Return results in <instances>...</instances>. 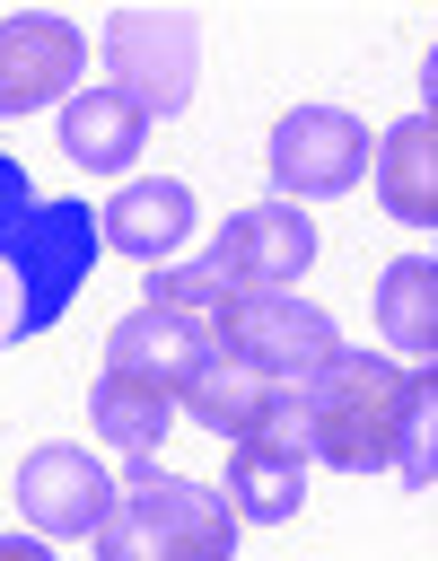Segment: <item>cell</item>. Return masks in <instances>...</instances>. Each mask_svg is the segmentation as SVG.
Returning <instances> with one entry per match:
<instances>
[{"mask_svg": "<svg viewBox=\"0 0 438 561\" xmlns=\"http://www.w3.org/2000/svg\"><path fill=\"white\" fill-rule=\"evenodd\" d=\"M280 394H289V438H298L315 465L377 473V465H394V430H403V403H412V368L385 359V351H342L324 377L280 386Z\"/></svg>", "mask_w": 438, "mask_h": 561, "instance_id": "6da1fadb", "label": "cell"}, {"mask_svg": "<svg viewBox=\"0 0 438 561\" xmlns=\"http://www.w3.org/2000/svg\"><path fill=\"white\" fill-rule=\"evenodd\" d=\"M96 254H105L96 210L70 202V193H53L44 219L0 245V351H18V342H35L44 324H61L70 298H79V280L96 272Z\"/></svg>", "mask_w": 438, "mask_h": 561, "instance_id": "7a4b0ae2", "label": "cell"}, {"mask_svg": "<svg viewBox=\"0 0 438 561\" xmlns=\"http://www.w3.org/2000/svg\"><path fill=\"white\" fill-rule=\"evenodd\" d=\"M105 88L123 105H140L149 123L184 114L193 105V79H201V18L193 9H114L105 18Z\"/></svg>", "mask_w": 438, "mask_h": 561, "instance_id": "3957f363", "label": "cell"}, {"mask_svg": "<svg viewBox=\"0 0 438 561\" xmlns=\"http://www.w3.org/2000/svg\"><path fill=\"white\" fill-rule=\"evenodd\" d=\"M263 167H272V193L280 202H342L368 184L377 167V131L350 114V105H289L263 140Z\"/></svg>", "mask_w": 438, "mask_h": 561, "instance_id": "277c9868", "label": "cell"}, {"mask_svg": "<svg viewBox=\"0 0 438 561\" xmlns=\"http://www.w3.org/2000/svg\"><path fill=\"white\" fill-rule=\"evenodd\" d=\"M228 351H245L263 377H280V386H307V377H324L333 359H342V333H333V316L315 307V298H298V289H245L237 298V324H228Z\"/></svg>", "mask_w": 438, "mask_h": 561, "instance_id": "5b68a950", "label": "cell"}, {"mask_svg": "<svg viewBox=\"0 0 438 561\" xmlns=\"http://www.w3.org/2000/svg\"><path fill=\"white\" fill-rule=\"evenodd\" d=\"M105 508H114V473H105L88 447L44 438V447L18 456V517H26L44 543H79V535H96Z\"/></svg>", "mask_w": 438, "mask_h": 561, "instance_id": "8992f818", "label": "cell"}, {"mask_svg": "<svg viewBox=\"0 0 438 561\" xmlns=\"http://www.w3.org/2000/svg\"><path fill=\"white\" fill-rule=\"evenodd\" d=\"M88 79V35L53 9H18L0 18V123L35 114V105H70Z\"/></svg>", "mask_w": 438, "mask_h": 561, "instance_id": "52a82bcc", "label": "cell"}, {"mask_svg": "<svg viewBox=\"0 0 438 561\" xmlns=\"http://www.w3.org/2000/svg\"><path fill=\"white\" fill-rule=\"evenodd\" d=\"M175 403L210 430V438H228V447H245V438H289V394H280V377H263L245 351H228V342H210L201 359H193V377L175 386Z\"/></svg>", "mask_w": 438, "mask_h": 561, "instance_id": "ba28073f", "label": "cell"}, {"mask_svg": "<svg viewBox=\"0 0 438 561\" xmlns=\"http://www.w3.org/2000/svg\"><path fill=\"white\" fill-rule=\"evenodd\" d=\"M210 263L237 280V289H289V280H307V263H315V219L298 210V202H254V210H228V228L210 237Z\"/></svg>", "mask_w": 438, "mask_h": 561, "instance_id": "9c48e42d", "label": "cell"}, {"mask_svg": "<svg viewBox=\"0 0 438 561\" xmlns=\"http://www.w3.org/2000/svg\"><path fill=\"white\" fill-rule=\"evenodd\" d=\"M193 219H201V202H193L184 175H131L114 202H96V237H105V254L149 263V272H158V254H175V245L193 237Z\"/></svg>", "mask_w": 438, "mask_h": 561, "instance_id": "30bf717a", "label": "cell"}, {"mask_svg": "<svg viewBox=\"0 0 438 561\" xmlns=\"http://www.w3.org/2000/svg\"><path fill=\"white\" fill-rule=\"evenodd\" d=\"M149 508H158V535H166V561H228L237 552V508L219 482H193V473H158V456H131Z\"/></svg>", "mask_w": 438, "mask_h": 561, "instance_id": "8fae6325", "label": "cell"}, {"mask_svg": "<svg viewBox=\"0 0 438 561\" xmlns=\"http://www.w3.org/2000/svg\"><path fill=\"white\" fill-rule=\"evenodd\" d=\"M368 184H377V210H385V219H403V228H438V123H429V114L385 123V131H377V167H368Z\"/></svg>", "mask_w": 438, "mask_h": 561, "instance_id": "7c38bea8", "label": "cell"}, {"mask_svg": "<svg viewBox=\"0 0 438 561\" xmlns=\"http://www.w3.org/2000/svg\"><path fill=\"white\" fill-rule=\"evenodd\" d=\"M219 491H228L237 526H289L298 500H307V447L298 438H245V447H228Z\"/></svg>", "mask_w": 438, "mask_h": 561, "instance_id": "4fadbf2b", "label": "cell"}, {"mask_svg": "<svg viewBox=\"0 0 438 561\" xmlns=\"http://www.w3.org/2000/svg\"><path fill=\"white\" fill-rule=\"evenodd\" d=\"M140 140H149V114L123 105L114 88H79V96L61 105V158H70L79 175H123V184H131Z\"/></svg>", "mask_w": 438, "mask_h": 561, "instance_id": "5bb4252c", "label": "cell"}, {"mask_svg": "<svg viewBox=\"0 0 438 561\" xmlns=\"http://www.w3.org/2000/svg\"><path fill=\"white\" fill-rule=\"evenodd\" d=\"M377 333L403 368H438V263L429 254H394L377 272Z\"/></svg>", "mask_w": 438, "mask_h": 561, "instance_id": "9a60e30c", "label": "cell"}, {"mask_svg": "<svg viewBox=\"0 0 438 561\" xmlns=\"http://www.w3.org/2000/svg\"><path fill=\"white\" fill-rule=\"evenodd\" d=\"M210 342H193L175 316H158V307H131V316H114L105 324V368L114 377H149V386H184L193 377V359H201Z\"/></svg>", "mask_w": 438, "mask_h": 561, "instance_id": "2e32d148", "label": "cell"}, {"mask_svg": "<svg viewBox=\"0 0 438 561\" xmlns=\"http://www.w3.org/2000/svg\"><path fill=\"white\" fill-rule=\"evenodd\" d=\"M88 430L105 438V447H123V456H158V438L175 430V394L166 386H149V377H96L88 386Z\"/></svg>", "mask_w": 438, "mask_h": 561, "instance_id": "e0dca14e", "label": "cell"}, {"mask_svg": "<svg viewBox=\"0 0 438 561\" xmlns=\"http://www.w3.org/2000/svg\"><path fill=\"white\" fill-rule=\"evenodd\" d=\"M237 280L219 272V263H158V280H149V298L140 307H158V316H175L193 342H228V324H237Z\"/></svg>", "mask_w": 438, "mask_h": 561, "instance_id": "ac0fdd59", "label": "cell"}, {"mask_svg": "<svg viewBox=\"0 0 438 561\" xmlns=\"http://www.w3.org/2000/svg\"><path fill=\"white\" fill-rule=\"evenodd\" d=\"M88 543H96V561H166V535H158V508H149L140 473L114 482V508H105V526Z\"/></svg>", "mask_w": 438, "mask_h": 561, "instance_id": "d6986e66", "label": "cell"}, {"mask_svg": "<svg viewBox=\"0 0 438 561\" xmlns=\"http://www.w3.org/2000/svg\"><path fill=\"white\" fill-rule=\"evenodd\" d=\"M394 473L412 491L438 482V368H412V403H403V430H394Z\"/></svg>", "mask_w": 438, "mask_h": 561, "instance_id": "ffe728a7", "label": "cell"}, {"mask_svg": "<svg viewBox=\"0 0 438 561\" xmlns=\"http://www.w3.org/2000/svg\"><path fill=\"white\" fill-rule=\"evenodd\" d=\"M44 202H53V193H35V175L0 149V245H9V237H26V228L44 219Z\"/></svg>", "mask_w": 438, "mask_h": 561, "instance_id": "44dd1931", "label": "cell"}, {"mask_svg": "<svg viewBox=\"0 0 438 561\" xmlns=\"http://www.w3.org/2000/svg\"><path fill=\"white\" fill-rule=\"evenodd\" d=\"M0 561H53V543L26 526V535H0Z\"/></svg>", "mask_w": 438, "mask_h": 561, "instance_id": "7402d4cb", "label": "cell"}, {"mask_svg": "<svg viewBox=\"0 0 438 561\" xmlns=\"http://www.w3.org/2000/svg\"><path fill=\"white\" fill-rule=\"evenodd\" d=\"M420 114H429V123H438V44H429V53H420Z\"/></svg>", "mask_w": 438, "mask_h": 561, "instance_id": "603a6c76", "label": "cell"}]
</instances>
